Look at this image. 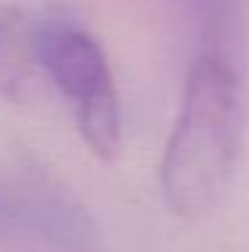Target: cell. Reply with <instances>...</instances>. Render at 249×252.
Listing matches in <instances>:
<instances>
[{
  "instance_id": "1",
  "label": "cell",
  "mask_w": 249,
  "mask_h": 252,
  "mask_svg": "<svg viewBox=\"0 0 249 252\" xmlns=\"http://www.w3.org/2000/svg\"><path fill=\"white\" fill-rule=\"evenodd\" d=\"M241 134L239 78L220 54H201L188 70L180 113L158 166L161 196L171 215L195 218L215 207L233 177Z\"/></svg>"
},
{
  "instance_id": "3",
  "label": "cell",
  "mask_w": 249,
  "mask_h": 252,
  "mask_svg": "<svg viewBox=\"0 0 249 252\" xmlns=\"http://www.w3.org/2000/svg\"><path fill=\"white\" fill-rule=\"evenodd\" d=\"M32 64L27 22L0 8V94L11 99L19 97Z\"/></svg>"
},
{
  "instance_id": "2",
  "label": "cell",
  "mask_w": 249,
  "mask_h": 252,
  "mask_svg": "<svg viewBox=\"0 0 249 252\" xmlns=\"http://www.w3.org/2000/svg\"><path fill=\"white\" fill-rule=\"evenodd\" d=\"M27 35L32 62L67 102L83 145L97 158L112 161L121 151L123 116L102 43L62 14H43L27 22Z\"/></svg>"
}]
</instances>
